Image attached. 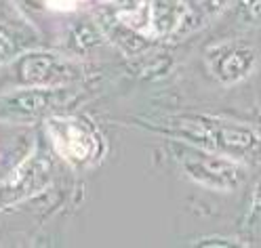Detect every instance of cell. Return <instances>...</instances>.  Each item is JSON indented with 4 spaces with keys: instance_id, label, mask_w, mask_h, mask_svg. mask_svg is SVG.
Wrapping results in <instances>:
<instances>
[{
    "instance_id": "8",
    "label": "cell",
    "mask_w": 261,
    "mask_h": 248,
    "mask_svg": "<svg viewBox=\"0 0 261 248\" xmlns=\"http://www.w3.org/2000/svg\"><path fill=\"white\" fill-rule=\"evenodd\" d=\"M188 15L181 0H152V25L158 34H169Z\"/></svg>"
},
{
    "instance_id": "3",
    "label": "cell",
    "mask_w": 261,
    "mask_h": 248,
    "mask_svg": "<svg viewBox=\"0 0 261 248\" xmlns=\"http://www.w3.org/2000/svg\"><path fill=\"white\" fill-rule=\"evenodd\" d=\"M175 143V158L179 162V169L196 185L219 194H232L247 183L249 164L181 141Z\"/></svg>"
},
{
    "instance_id": "5",
    "label": "cell",
    "mask_w": 261,
    "mask_h": 248,
    "mask_svg": "<svg viewBox=\"0 0 261 248\" xmlns=\"http://www.w3.org/2000/svg\"><path fill=\"white\" fill-rule=\"evenodd\" d=\"M72 99L68 87H19L0 95V120L30 122L55 114Z\"/></svg>"
},
{
    "instance_id": "11",
    "label": "cell",
    "mask_w": 261,
    "mask_h": 248,
    "mask_svg": "<svg viewBox=\"0 0 261 248\" xmlns=\"http://www.w3.org/2000/svg\"><path fill=\"white\" fill-rule=\"evenodd\" d=\"M242 15L255 25H261V0H238Z\"/></svg>"
},
{
    "instance_id": "10",
    "label": "cell",
    "mask_w": 261,
    "mask_h": 248,
    "mask_svg": "<svg viewBox=\"0 0 261 248\" xmlns=\"http://www.w3.org/2000/svg\"><path fill=\"white\" fill-rule=\"evenodd\" d=\"M259 223H261V177L257 179V183L253 185L249 210H247V214H244V225H247L249 229L257 227Z\"/></svg>"
},
{
    "instance_id": "1",
    "label": "cell",
    "mask_w": 261,
    "mask_h": 248,
    "mask_svg": "<svg viewBox=\"0 0 261 248\" xmlns=\"http://www.w3.org/2000/svg\"><path fill=\"white\" fill-rule=\"evenodd\" d=\"M141 126L208 152L230 156L244 164H261V133L257 128L211 114H179L165 118H141Z\"/></svg>"
},
{
    "instance_id": "2",
    "label": "cell",
    "mask_w": 261,
    "mask_h": 248,
    "mask_svg": "<svg viewBox=\"0 0 261 248\" xmlns=\"http://www.w3.org/2000/svg\"><path fill=\"white\" fill-rule=\"evenodd\" d=\"M46 122V135L53 152L74 169H87L97 164L106 154V139L89 118L78 114H51Z\"/></svg>"
},
{
    "instance_id": "7",
    "label": "cell",
    "mask_w": 261,
    "mask_h": 248,
    "mask_svg": "<svg viewBox=\"0 0 261 248\" xmlns=\"http://www.w3.org/2000/svg\"><path fill=\"white\" fill-rule=\"evenodd\" d=\"M53 183V162L38 150L19 162L15 171L0 181V210L19 204L28 198L44 191Z\"/></svg>"
},
{
    "instance_id": "9",
    "label": "cell",
    "mask_w": 261,
    "mask_h": 248,
    "mask_svg": "<svg viewBox=\"0 0 261 248\" xmlns=\"http://www.w3.org/2000/svg\"><path fill=\"white\" fill-rule=\"evenodd\" d=\"M25 42L28 40H23V36L15 32L7 19H0V65L11 63L15 57H19Z\"/></svg>"
},
{
    "instance_id": "6",
    "label": "cell",
    "mask_w": 261,
    "mask_h": 248,
    "mask_svg": "<svg viewBox=\"0 0 261 248\" xmlns=\"http://www.w3.org/2000/svg\"><path fill=\"white\" fill-rule=\"evenodd\" d=\"M204 63L221 87H236L253 76L259 65V53L251 42L230 38L211 44L204 51Z\"/></svg>"
},
{
    "instance_id": "14",
    "label": "cell",
    "mask_w": 261,
    "mask_h": 248,
    "mask_svg": "<svg viewBox=\"0 0 261 248\" xmlns=\"http://www.w3.org/2000/svg\"><path fill=\"white\" fill-rule=\"evenodd\" d=\"M23 3H32V5H34V3H36V0H23Z\"/></svg>"
},
{
    "instance_id": "4",
    "label": "cell",
    "mask_w": 261,
    "mask_h": 248,
    "mask_svg": "<svg viewBox=\"0 0 261 248\" xmlns=\"http://www.w3.org/2000/svg\"><path fill=\"white\" fill-rule=\"evenodd\" d=\"M83 63L53 51H28L11 61L9 78L19 87H70L83 78Z\"/></svg>"
},
{
    "instance_id": "13",
    "label": "cell",
    "mask_w": 261,
    "mask_h": 248,
    "mask_svg": "<svg viewBox=\"0 0 261 248\" xmlns=\"http://www.w3.org/2000/svg\"><path fill=\"white\" fill-rule=\"evenodd\" d=\"M87 0H46V5L55 11H74L80 5H85Z\"/></svg>"
},
{
    "instance_id": "12",
    "label": "cell",
    "mask_w": 261,
    "mask_h": 248,
    "mask_svg": "<svg viewBox=\"0 0 261 248\" xmlns=\"http://www.w3.org/2000/svg\"><path fill=\"white\" fill-rule=\"evenodd\" d=\"M194 246H240L238 240H232V238H217V236H211V238H202V240H196Z\"/></svg>"
}]
</instances>
